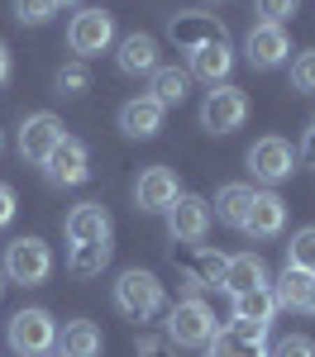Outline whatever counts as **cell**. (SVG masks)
Masks as SVG:
<instances>
[{
	"mask_svg": "<svg viewBox=\"0 0 315 357\" xmlns=\"http://www.w3.org/2000/svg\"><path fill=\"white\" fill-rule=\"evenodd\" d=\"M0 272L10 276V281H20V286H43L48 272H53V248L43 243V238H15V243L5 248V267Z\"/></svg>",
	"mask_w": 315,
	"mask_h": 357,
	"instance_id": "obj_1",
	"label": "cell"
},
{
	"mask_svg": "<svg viewBox=\"0 0 315 357\" xmlns=\"http://www.w3.org/2000/svg\"><path fill=\"white\" fill-rule=\"evenodd\" d=\"M115 305L129 314V319H153L158 310H163V281L153 272H139V267H129V272L115 281Z\"/></svg>",
	"mask_w": 315,
	"mask_h": 357,
	"instance_id": "obj_2",
	"label": "cell"
},
{
	"mask_svg": "<svg viewBox=\"0 0 315 357\" xmlns=\"http://www.w3.org/2000/svg\"><path fill=\"white\" fill-rule=\"evenodd\" d=\"M168 338L177 348H200V343H210V338H215V314H210V305L196 301V296L177 301L168 310Z\"/></svg>",
	"mask_w": 315,
	"mask_h": 357,
	"instance_id": "obj_3",
	"label": "cell"
},
{
	"mask_svg": "<svg viewBox=\"0 0 315 357\" xmlns=\"http://www.w3.org/2000/svg\"><path fill=\"white\" fill-rule=\"evenodd\" d=\"M249 119V96L239 91V86H210V96L200 100V129H210V134H234L239 124Z\"/></svg>",
	"mask_w": 315,
	"mask_h": 357,
	"instance_id": "obj_4",
	"label": "cell"
},
{
	"mask_svg": "<svg viewBox=\"0 0 315 357\" xmlns=\"http://www.w3.org/2000/svg\"><path fill=\"white\" fill-rule=\"evenodd\" d=\"M10 348L20 357H43L57 348V324L48 310H20L10 319Z\"/></svg>",
	"mask_w": 315,
	"mask_h": 357,
	"instance_id": "obj_5",
	"label": "cell"
},
{
	"mask_svg": "<svg viewBox=\"0 0 315 357\" xmlns=\"http://www.w3.org/2000/svg\"><path fill=\"white\" fill-rule=\"evenodd\" d=\"M168 38L182 53H196L205 43H229L225 20H220V15H200V10H177L168 20Z\"/></svg>",
	"mask_w": 315,
	"mask_h": 357,
	"instance_id": "obj_6",
	"label": "cell"
},
{
	"mask_svg": "<svg viewBox=\"0 0 315 357\" xmlns=\"http://www.w3.org/2000/svg\"><path fill=\"white\" fill-rule=\"evenodd\" d=\"M110 43H115V20L105 10H77V15H72V24H67V48L77 53V62L105 53Z\"/></svg>",
	"mask_w": 315,
	"mask_h": 357,
	"instance_id": "obj_7",
	"label": "cell"
},
{
	"mask_svg": "<svg viewBox=\"0 0 315 357\" xmlns=\"http://www.w3.org/2000/svg\"><path fill=\"white\" fill-rule=\"evenodd\" d=\"M296 153H291V143L277 134L258 138L254 148H249V167H254V181H263V186H277V181H286L291 172H296Z\"/></svg>",
	"mask_w": 315,
	"mask_h": 357,
	"instance_id": "obj_8",
	"label": "cell"
},
{
	"mask_svg": "<svg viewBox=\"0 0 315 357\" xmlns=\"http://www.w3.org/2000/svg\"><path fill=\"white\" fill-rule=\"evenodd\" d=\"M168 234H172V243H200L205 238V229H210V205L200 200V195H177L168 210Z\"/></svg>",
	"mask_w": 315,
	"mask_h": 357,
	"instance_id": "obj_9",
	"label": "cell"
},
{
	"mask_svg": "<svg viewBox=\"0 0 315 357\" xmlns=\"http://www.w3.org/2000/svg\"><path fill=\"white\" fill-rule=\"evenodd\" d=\"M62 138H67V134H62V119H57V114H48V110L29 114L24 129H20V158L43 167V162H48V153H53Z\"/></svg>",
	"mask_w": 315,
	"mask_h": 357,
	"instance_id": "obj_10",
	"label": "cell"
},
{
	"mask_svg": "<svg viewBox=\"0 0 315 357\" xmlns=\"http://www.w3.org/2000/svg\"><path fill=\"white\" fill-rule=\"evenodd\" d=\"M244 53H249V62L254 67H282L286 57H291V38H286V29L282 24H263L258 20L254 29H249V38H244Z\"/></svg>",
	"mask_w": 315,
	"mask_h": 357,
	"instance_id": "obj_11",
	"label": "cell"
},
{
	"mask_svg": "<svg viewBox=\"0 0 315 357\" xmlns=\"http://www.w3.org/2000/svg\"><path fill=\"white\" fill-rule=\"evenodd\" d=\"M177 172L172 167H148L139 172V181H134V205H139L143 215H163L172 200H177Z\"/></svg>",
	"mask_w": 315,
	"mask_h": 357,
	"instance_id": "obj_12",
	"label": "cell"
},
{
	"mask_svg": "<svg viewBox=\"0 0 315 357\" xmlns=\"http://www.w3.org/2000/svg\"><path fill=\"white\" fill-rule=\"evenodd\" d=\"M43 172H48V181H53V186H82V181H86V172H91L86 143H77V138H62L53 153H48Z\"/></svg>",
	"mask_w": 315,
	"mask_h": 357,
	"instance_id": "obj_13",
	"label": "cell"
},
{
	"mask_svg": "<svg viewBox=\"0 0 315 357\" xmlns=\"http://www.w3.org/2000/svg\"><path fill=\"white\" fill-rule=\"evenodd\" d=\"M272 314H277V301H272V291H268V286L234 296V329H244V333H268Z\"/></svg>",
	"mask_w": 315,
	"mask_h": 357,
	"instance_id": "obj_14",
	"label": "cell"
},
{
	"mask_svg": "<svg viewBox=\"0 0 315 357\" xmlns=\"http://www.w3.org/2000/svg\"><path fill=\"white\" fill-rule=\"evenodd\" d=\"M67 238L72 243H101V238H110V210L101 205V200H82L72 215H67Z\"/></svg>",
	"mask_w": 315,
	"mask_h": 357,
	"instance_id": "obj_15",
	"label": "cell"
},
{
	"mask_svg": "<svg viewBox=\"0 0 315 357\" xmlns=\"http://www.w3.org/2000/svg\"><path fill=\"white\" fill-rule=\"evenodd\" d=\"M282 229H286V205H282V195L258 191L254 205H249V220H244V234H249V238H277Z\"/></svg>",
	"mask_w": 315,
	"mask_h": 357,
	"instance_id": "obj_16",
	"label": "cell"
},
{
	"mask_svg": "<svg viewBox=\"0 0 315 357\" xmlns=\"http://www.w3.org/2000/svg\"><path fill=\"white\" fill-rule=\"evenodd\" d=\"M163 129V105L153 96H134L119 105V134L124 138H153Z\"/></svg>",
	"mask_w": 315,
	"mask_h": 357,
	"instance_id": "obj_17",
	"label": "cell"
},
{
	"mask_svg": "<svg viewBox=\"0 0 315 357\" xmlns=\"http://www.w3.org/2000/svg\"><path fill=\"white\" fill-rule=\"evenodd\" d=\"M115 57H119V72H129V77H153V72H158V38H153V33H124Z\"/></svg>",
	"mask_w": 315,
	"mask_h": 357,
	"instance_id": "obj_18",
	"label": "cell"
},
{
	"mask_svg": "<svg viewBox=\"0 0 315 357\" xmlns=\"http://www.w3.org/2000/svg\"><path fill=\"white\" fill-rule=\"evenodd\" d=\"M220 286H225L229 296H244V291H258V286H268V267H263V257L258 252H234L225 262V276H220Z\"/></svg>",
	"mask_w": 315,
	"mask_h": 357,
	"instance_id": "obj_19",
	"label": "cell"
},
{
	"mask_svg": "<svg viewBox=\"0 0 315 357\" xmlns=\"http://www.w3.org/2000/svg\"><path fill=\"white\" fill-rule=\"evenodd\" d=\"M277 310H306L315 296V272H301V267H282V276L268 286Z\"/></svg>",
	"mask_w": 315,
	"mask_h": 357,
	"instance_id": "obj_20",
	"label": "cell"
},
{
	"mask_svg": "<svg viewBox=\"0 0 315 357\" xmlns=\"http://www.w3.org/2000/svg\"><path fill=\"white\" fill-rule=\"evenodd\" d=\"M229 72H234V48L229 43H205V48L191 53V72L186 77H200L205 86H220Z\"/></svg>",
	"mask_w": 315,
	"mask_h": 357,
	"instance_id": "obj_21",
	"label": "cell"
},
{
	"mask_svg": "<svg viewBox=\"0 0 315 357\" xmlns=\"http://www.w3.org/2000/svg\"><path fill=\"white\" fill-rule=\"evenodd\" d=\"M225 252H215V248H191L186 257H182V272L186 281L196 286V291H210V286H220V276H225Z\"/></svg>",
	"mask_w": 315,
	"mask_h": 357,
	"instance_id": "obj_22",
	"label": "cell"
},
{
	"mask_svg": "<svg viewBox=\"0 0 315 357\" xmlns=\"http://www.w3.org/2000/svg\"><path fill=\"white\" fill-rule=\"evenodd\" d=\"M254 195H258V191H254V186H244V181H229V186H220V191H215V215H220V224H229V229H244Z\"/></svg>",
	"mask_w": 315,
	"mask_h": 357,
	"instance_id": "obj_23",
	"label": "cell"
},
{
	"mask_svg": "<svg viewBox=\"0 0 315 357\" xmlns=\"http://www.w3.org/2000/svg\"><path fill=\"white\" fill-rule=\"evenodd\" d=\"M272 348L263 343V333H244V329H225L210 338V357H268Z\"/></svg>",
	"mask_w": 315,
	"mask_h": 357,
	"instance_id": "obj_24",
	"label": "cell"
},
{
	"mask_svg": "<svg viewBox=\"0 0 315 357\" xmlns=\"http://www.w3.org/2000/svg\"><path fill=\"white\" fill-rule=\"evenodd\" d=\"M57 343H62V357H101V348H105V338L91 319H72Z\"/></svg>",
	"mask_w": 315,
	"mask_h": 357,
	"instance_id": "obj_25",
	"label": "cell"
},
{
	"mask_svg": "<svg viewBox=\"0 0 315 357\" xmlns=\"http://www.w3.org/2000/svg\"><path fill=\"white\" fill-rule=\"evenodd\" d=\"M110 267V238H101V243H72V257H67V272L91 281V276H101Z\"/></svg>",
	"mask_w": 315,
	"mask_h": 357,
	"instance_id": "obj_26",
	"label": "cell"
},
{
	"mask_svg": "<svg viewBox=\"0 0 315 357\" xmlns=\"http://www.w3.org/2000/svg\"><path fill=\"white\" fill-rule=\"evenodd\" d=\"M186 91H191V77H186V72H177V67H158V72H153V100H158L163 110H168V105H182Z\"/></svg>",
	"mask_w": 315,
	"mask_h": 357,
	"instance_id": "obj_27",
	"label": "cell"
},
{
	"mask_svg": "<svg viewBox=\"0 0 315 357\" xmlns=\"http://www.w3.org/2000/svg\"><path fill=\"white\" fill-rule=\"evenodd\" d=\"M57 96H86L91 91V72H86V62H67V67H57Z\"/></svg>",
	"mask_w": 315,
	"mask_h": 357,
	"instance_id": "obj_28",
	"label": "cell"
},
{
	"mask_svg": "<svg viewBox=\"0 0 315 357\" xmlns=\"http://www.w3.org/2000/svg\"><path fill=\"white\" fill-rule=\"evenodd\" d=\"M286 267L315 272V224H311V229H301V234L286 243Z\"/></svg>",
	"mask_w": 315,
	"mask_h": 357,
	"instance_id": "obj_29",
	"label": "cell"
},
{
	"mask_svg": "<svg viewBox=\"0 0 315 357\" xmlns=\"http://www.w3.org/2000/svg\"><path fill=\"white\" fill-rule=\"evenodd\" d=\"M53 15H57L53 0H15V20L20 24H48Z\"/></svg>",
	"mask_w": 315,
	"mask_h": 357,
	"instance_id": "obj_30",
	"label": "cell"
},
{
	"mask_svg": "<svg viewBox=\"0 0 315 357\" xmlns=\"http://www.w3.org/2000/svg\"><path fill=\"white\" fill-rule=\"evenodd\" d=\"M291 86L296 91H315V48L296 53V62H291Z\"/></svg>",
	"mask_w": 315,
	"mask_h": 357,
	"instance_id": "obj_31",
	"label": "cell"
},
{
	"mask_svg": "<svg viewBox=\"0 0 315 357\" xmlns=\"http://www.w3.org/2000/svg\"><path fill=\"white\" fill-rule=\"evenodd\" d=\"M296 10H301V0H258V15H263V24H286Z\"/></svg>",
	"mask_w": 315,
	"mask_h": 357,
	"instance_id": "obj_32",
	"label": "cell"
},
{
	"mask_svg": "<svg viewBox=\"0 0 315 357\" xmlns=\"http://www.w3.org/2000/svg\"><path fill=\"white\" fill-rule=\"evenodd\" d=\"M268 357H315V343L306 338V333H286V338Z\"/></svg>",
	"mask_w": 315,
	"mask_h": 357,
	"instance_id": "obj_33",
	"label": "cell"
},
{
	"mask_svg": "<svg viewBox=\"0 0 315 357\" xmlns=\"http://www.w3.org/2000/svg\"><path fill=\"white\" fill-rule=\"evenodd\" d=\"M15 210H20V205H15V186H10V181H0V229L15 220Z\"/></svg>",
	"mask_w": 315,
	"mask_h": 357,
	"instance_id": "obj_34",
	"label": "cell"
},
{
	"mask_svg": "<svg viewBox=\"0 0 315 357\" xmlns=\"http://www.w3.org/2000/svg\"><path fill=\"white\" fill-rule=\"evenodd\" d=\"M301 158L315 167V129H306V138H301Z\"/></svg>",
	"mask_w": 315,
	"mask_h": 357,
	"instance_id": "obj_35",
	"label": "cell"
},
{
	"mask_svg": "<svg viewBox=\"0 0 315 357\" xmlns=\"http://www.w3.org/2000/svg\"><path fill=\"white\" fill-rule=\"evenodd\" d=\"M10 82V48H5V43H0V86Z\"/></svg>",
	"mask_w": 315,
	"mask_h": 357,
	"instance_id": "obj_36",
	"label": "cell"
},
{
	"mask_svg": "<svg viewBox=\"0 0 315 357\" xmlns=\"http://www.w3.org/2000/svg\"><path fill=\"white\" fill-rule=\"evenodd\" d=\"M53 5H77V0H53Z\"/></svg>",
	"mask_w": 315,
	"mask_h": 357,
	"instance_id": "obj_37",
	"label": "cell"
},
{
	"mask_svg": "<svg viewBox=\"0 0 315 357\" xmlns=\"http://www.w3.org/2000/svg\"><path fill=\"white\" fill-rule=\"evenodd\" d=\"M306 310H311V314H315V296H311V305H306Z\"/></svg>",
	"mask_w": 315,
	"mask_h": 357,
	"instance_id": "obj_38",
	"label": "cell"
},
{
	"mask_svg": "<svg viewBox=\"0 0 315 357\" xmlns=\"http://www.w3.org/2000/svg\"><path fill=\"white\" fill-rule=\"evenodd\" d=\"M0 291H5V272H0Z\"/></svg>",
	"mask_w": 315,
	"mask_h": 357,
	"instance_id": "obj_39",
	"label": "cell"
},
{
	"mask_svg": "<svg viewBox=\"0 0 315 357\" xmlns=\"http://www.w3.org/2000/svg\"><path fill=\"white\" fill-rule=\"evenodd\" d=\"M0 148H5V134H0Z\"/></svg>",
	"mask_w": 315,
	"mask_h": 357,
	"instance_id": "obj_40",
	"label": "cell"
}]
</instances>
